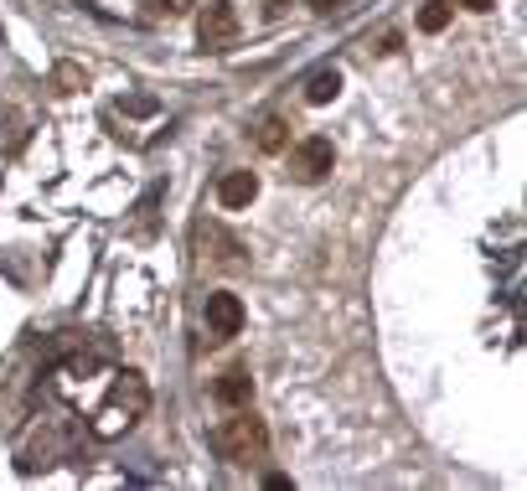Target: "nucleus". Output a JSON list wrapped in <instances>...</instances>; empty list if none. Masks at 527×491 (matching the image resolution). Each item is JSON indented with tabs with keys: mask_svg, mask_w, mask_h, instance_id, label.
<instances>
[{
	"mask_svg": "<svg viewBox=\"0 0 527 491\" xmlns=\"http://www.w3.org/2000/svg\"><path fill=\"white\" fill-rule=\"evenodd\" d=\"M238 326H243V300L238 295H207V331L212 336H238Z\"/></svg>",
	"mask_w": 527,
	"mask_h": 491,
	"instance_id": "obj_4",
	"label": "nucleus"
},
{
	"mask_svg": "<svg viewBox=\"0 0 527 491\" xmlns=\"http://www.w3.org/2000/svg\"><path fill=\"white\" fill-rule=\"evenodd\" d=\"M336 88H341V73H336V68H321V73H310L305 99H310V104H331V99H336Z\"/></svg>",
	"mask_w": 527,
	"mask_h": 491,
	"instance_id": "obj_7",
	"label": "nucleus"
},
{
	"mask_svg": "<svg viewBox=\"0 0 527 491\" xmlns=\"http://www.w3.org/2000/svg\"><path fill=\"white\" fill-rule=\"evenodd\" d=\"M310 11H331V6H341V0H305Z\"/></svg>",
	"mask_w": 527,
	"mask_h": 491,
	"instance_id": "obj_11",
	"label": "nucleus"
},
{
	"mask_svg": "<svg viewBox=\"0 0 527 491\" xmlns=\"http://www.w3.org/2000/svg\"><path fill=\"white\" fill-rule=\"evenodd\" d=\"M264 424L254 419V414H238V419H228L223 424V435H217V450H223L228 460H254V455H264Z\"/></svg>",
	"mask_w": 527,
	"mask_h": 491,
	"instance_id": "obj_1",
	"label": "nucleus"
},
{
	"mask_svg": "<svg viewBox=\"0 0 527 491\" xmlns=\"http://www.w3.org/2000/svg\"><path fill=\"white\" fill-rule=\"evenodd\" d=\"M155 6H161L166 16H181V11H192V6H197V0H155Z\"/></svg>",
	"mask_w": 527,
	"mask_h": 491,
	"instance_id": "obj_10",
	"label": "nucleus"
},
{
	"mask_svg": "<svg viewBox=\"0 0 527 491\" xmlns=\"http://www.w3.org/2000/svg\"><path fill=\"white\" fill-rule=\"evenodd\" d=\"M465 6H471V11H491V6H496V0H465Z\"/></svg>",
	"mask_w": 527,
	"mask_h": 491,
	"instance_id": "obj_12",
	"label": "nucleus"
},
{
	"mask_svg": "<svg viewBox=\"0 0 527 491\" xmlns=\"http://www.w3.org/2000/svg\"><path fill=\"white\" fill-rule=\"evenodd\" d=\"M331 161H336L331 140H326V135H310V140H300V145L290 150V176H295V181H321V176L331 171Z\"/></svg>",
	"mask_w": 527,
	"mask_h": 491,
	"instance_id": "obj_2",
	"label": "nucleus"
},
{
	"mask_svg": "<svg viewBox=\"0 0 527 491\" xmlns=\"http://www.w3.org/2000/svg\"><path fill=\"white\" fill-rule=\"evenodd\" d=\"M450 26V0H429L419 11V32H445Z\"/></svg>",
	"mask_w": 527,
	"mask_h": 491,
	"instance_id": "obj_9",
	"label": "nucleus"
},
{
	"mask_svg": "<svg viewBox=\"0 0 527 491\" xmlns=\"http://www.w3.org/2000/svg\"><path fill=\"white\" fill-rule=\"evenodd\" d=\"M254 197H259V176H254V171H228V176H223V187H217V202H223L228 212L248 207Z\"/></svg>",
	"mask_w": 527,
	"mask_h": 491,
	"instance_id": "obj_5",
	"label": "nucleus"
},
{
	"mask_svg": "<svg viewBox=\"0 0 527 491\" xmlns=\"http://www.w3.org/2000/svg\"><path fill=\"white\" fill-rule=\"evenodd\" d=\"M197 37H202V47L223 52V47L238 37V11L223 6V0H217V6H207V11H202V26H197Z\"/></svg>",
	"mask_w": 527,
	"mask_h": 491,
	"instance_id": "obj_3",
	"label": "nucleus"
},
{
	"mask_svg": "<svg viewBox=\"0 0 527 491\" xmlns=\"http://www.w3.org/2000/svg\"><path fill=\"white\" fill-rule=\"evenodd\" d=\"M254 140H259V150H285V119H279V114L259 119V130H254Z\"/></svg>",
	"mask_w": 527,
	"mask_h": 491,
	"instance_id": "obj_8",
	"label": "nucleus"
},
{
	"mask_svg": "<svg viewBox=\"0 0 527 491\" xmlns=\"http://www.w3.org/2000/svg\"><path fill=\"white\" fill-rule=\"evenodd\" d=\"M248 393H254V383H248V373H238V367L212 383V398H217V404H228V409H243Z\"/></svg>",
	"mask_w": 527,
	"mask_h": 491,
	"instance_id": "obj_6",
	"label": "nucleus"
}]
</instances>
